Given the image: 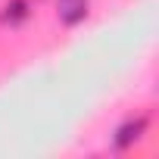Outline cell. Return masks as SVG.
<instances>
[{
    "instance_id": "2",
    "label": "cell",
    "mask_w": 159,
    "mask_h": 159,
    "mask_svg": "<svg viewBox=\"0 0 159 159\" xmlns=\"http://www.w3.org/2000/svg\"><path fill=\"white\" fill-rule=\"evenodd\" d=\"M147 131V119H134V122H125L119 131H116V147L119 150H125V147H131L140 134Z\"/></svg>"
},
{
    "instance_id": "1",
    "label": "cell",
    "mask_w": 159,
    "mask_h": 159,
    "mask_svg": "<svg viewBox=\"0 0 159 159\" xmlns=\"http://www.w3.org/2000/svg\"><path fill=\"white\" fill-rule=\"evenodd\" d=\"M56 10L66 25H78L88 16V0H56Z\"/></svg>"
},
{
    "instance_id": "3",
    "label": "cell",
    "mask_w": 159,
    "mask_h": 159,
    "mask_svg": "<svg viewBox=\"0 0 159 159\" xmlns=\"http://www.w3.org/2000/svg\"><path fill=\"white\" fill-rule=\"evenodd\" d=\"M25 16H28V3H25V0H10V3H7V10H3V19H7L10 25L22 22Z\"/></svg>"
}]
</instances>
